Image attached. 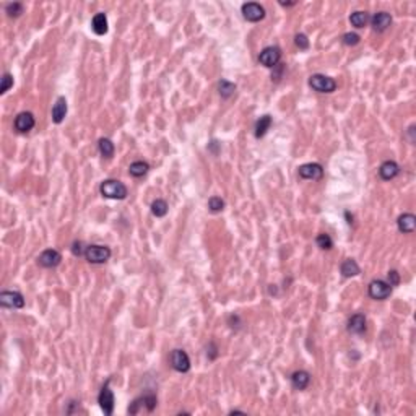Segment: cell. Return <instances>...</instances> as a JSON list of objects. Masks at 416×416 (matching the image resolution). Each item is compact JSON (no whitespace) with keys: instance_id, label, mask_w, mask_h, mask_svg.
Listing matches in <instances>:
<instances>
[{"instance_id":"21","label":"cell","mask_w":416,"mask_h":416,"mask_svg":"<svg viewBox=\"0 0 416 416\" xmlns=\"http://www.w3.org/2000/svg\"><path fill=\"white\" fill-rule=\"evenodd\" d=\"M340 272L345 278H351V276L359 275L361 270H359V265L356 263V260H353V258H346V260L341 263Z\"/></svg>"},{"instance_id":"9","label":"cell","mask_w":416,"mask_h":416,"mask_svg":"<svg viewBox=\"0 0 416 416\" xmlns=\"http://www.w3.org/2000/svg\"><path fill=\"white\" fill-rule=\"evenodd\" d=\"M243 16L247 21L257 23L265 18V8L257 2H247L243 5Z\"/></svg>"},{"instance_id":"26","label":"cell","mask_w":416,"mask_h":416,"mask_svg":"<svg viewBox=\"0 0 416 416\" xmlns=\"http://www.w3.org/2000/svg\"><path fill=\"white\" fill-rule=\"evenodd\" d=\"M167 203L163 198H156V200L152 203V213L156 216V218H161V216H166L167 213Z\"/></svg>"},{"instance_id":"18","label":"cell","mask_w":416,"mask_h":416,"mask_svg":"<svg viewBox=\"0 0 416 416\" xmlns=\"http://www.w3.org/2000/svg\"><path fill=\"white\" fill-rule=\"evenodd\" d=\"M348 332L354 335H361L366 330V317L363 314H354L348 321Z\"/></svg>"},{"instance_id":"16","label":"cell","mask_w":416,"mask_h":416,"mask_svg":"<svg viewBox=\"0 0 416 416\" xmlns=\"http://www.w3.org/2000/svg\"><path fill=\"white\" fill-rule=\"evenodd\" d=\"M397 226H399L400 233L412 234L416 228V216L412 213H403L402 216H399V220H397Z\"/></svg>"},{"instance_id":"31","label":"cell","mask_w":416,"mask_h":416,"mask_svg":"<svg viewBox=\"0 0 416 416\" xmlns=\"http://www.w3.org/2000/svg\"><path fill=\"white\" fill-rule=\"evenodd\" d=\"M294 44H296L301 51H307L309 49V39H307V36L303 34V33H299L294 36Z\"/></svg>"},{"instance_id":"2","label":"cell","mask_w":416,"mask_h":416,"mask_svg":"<svg viewBox=\"0 0 416 416\" xmlns=\"http://www.w3.org/2000/svg\"><path fill=\"white\" fill-rule=\"evenodd\" d=\"M156 403H158V400H156V397L153 394H148V395H143V397H138V399H135L134 402L130 403V407H129V415H138V413H142V412H147V413H152L153 410L156 408Z\"/></svg>"},{"instance_id":"37","label":"cell","mask_w":416,"mask_h":416,"mask_svg":"<svg viewBox=\"0 0 416 416\" xmlns=\"http://www.w3.org/2000/svg\"><path fill=\"white\" fill-rule=\"evenodd\" d=\"M296 2H280V5H283V7H291V5H294Z\"/></svg>"},{"instance_id":"13","label":"cell","mask_w":416,"mask_h":416,"mask_svg":"<svg viewBox=\"0 0 416 416\" xmlns=\"http://www.w3.org/2000/svg\"><path fill=\"white\" fill-rule=\"evenodd\" d=\"M34 124H36V120L31 112H20L15 117V129L20 132V134H26V132L33 130Z\"/></svg>"},{"instance_id":"17","label":"cell","mask_w":416,"mask_h":416,"mask_svg":"<svg viewBox=\"0 0 416 416\" xmlns=\"http://www.w3.org/2000/svg\"><path fill=\"white\" fill-rule=\"evenodd\" d=\"M65 116H67V99L60 96V98H57L56 104L52 106V122L62 124Z\"/></svg>"},{"instance_id":"8","label":"cell","mask_w":416,"mask_h":416,"mask_svg":"<svg viewBox=\"0 0 416 416\" xmlns=\"http://www.w3.org/2000/svg\"><path fill=\"white\" fill-rule=\"evenodd\" d=\"M0 304L8 309H21L25 306V298L18 291H2L0 293Z\"/></svg>"},{"instance_id":"20","label":"cell","mask_w":416,"mask_h":416,"mask_svg":"<svg viewBox=\"0 0 416 416\" xmlns=\"http://www.w3.org/2000/svg\"><path fill=\"white\" fill-rule=\"evenodd\" d=\"M91 29L98 36H104L107 33V18L104 13H96L91 21Z\"/></svg>"},{"instance_id":"7","label":"cell","mask_w":416,"mask_h":416,"mask_svg":"<svg viewBox=\"0 0 416 416\" xmlns=\"http://www.w3.org/2000/svg\"><path fill=\"white\" fill-rule=\"evenodd\" d=\"M98 403L101 410L104 412V415L111 416L114 412V403H116V399H114V394L112 390L109 389V381H107L104 385H102V389L99 392V397H98Z\"/></svg>"},{"instance_id":"23","label":"cell","mask_w":416,"mask_h":416,"mask_svg":"<svg viewBox=\"0 0 416 416\" xmlns=\"http://www.w3.org/2000/svg\"><path fill=\"white\" fill-rule=\"evenodd\" d=\"M148 171H150V165L145 161H135V163H132L129 167L130 176H134V177H143Z\"/></svg>"},{"instance_id":"35","label":"cell","mask_w":416,"mask_h":416,"mask_svg":"<svg viewBox=\"0 0 416 416\" xmlns=\"http://www.w3.org/2000/svg\"><path fill=\"white\" fill-rule=\"evenodd\" d=\"M85 250H86V247L83 249V244L82 243H74V246H72V252H74V255H85Z\"/></svg>"},{"instance_id":"33","label":"cell","mask_w":416,"mask_h":416,"mask_svg":"<svg viewBox=\"0 0 416 416\" xmlns=\"http://www.w3.org/2000/svg\"><path fill=\"white\" fill-rule=\"evenodd\" d=\"M11 86H13V77H11L10 74H3V77H2V86H0V93L5 94Z\"/></svg>"},{"instance_id":"19","label":"cell","mask_w":416,"mask_h":416,"mask_svg":"<svg viewBox=\"0 0 416 416\" xmlns=\"http://www.w3.org/2000/svg\"><path fill=\"white\" fill-rule=\"evenodd\" d=\"M291 384L296 390H304L311 384V374L307 371H296L291 376Z\"/></svg>"},{"instance_id":"5","label":"cell","mask_w":416,"mask_h":416,"mask_svg":"<svg viewBox=\"0 0 416 416\" xmlns=\"http://www.w3.org/2000/svg\"><path fill=\"white\" fill-rule=\"evenodd\" d=\"M281 60V51L276 46H268L258 54V62L267 69H275Z\"/></svg>"},{"instance_id":"38","label":"cell","mask_w":416,"mask_h":416,"mask_svg":"<svg viewBox=\"0 0 416 416\" xmlns=\"http://www.w3.org/2000/svg\"><path fill=\"white\" fill-rule=\"evenodd\" d=\"M345 216L348 218V223H349V225H351V223H353V215L349 216V212H346V213H345Z\"/></svg>"},{"instance_id":"28","label":"cell","mask_w":416,"mask_h":416,"mask_svg":"<svg viewBox=\"0 0 416 416\" xmlns=\"http://www.w3.org/2000/svg\"><path fill=\"white\" fill-rule=\"evenodd\" d=\"M208 210L212 213H220V212H223V210H225V200H223L221 197H212L208 200Z\"/></svg>"},{"instance_id":"12","label":"cell","mask_w":416,"mask_h":416,"mask_svg":"<svg viewBox=\"0 0 416 416\" xmlns=\"http://www.w3.org/2000/svg\"><path fill=\"white\" fill-rule=\"evenodd\" d=\"M60 260H62V255H60V252L56 250V249H46L43 254L38 257V263L44 268L57 267V265L60 263Z\"/></svg>"},{"instance_id":"11","label":"cell","mask_w":416,"mask_h":416,"mask_svg":"<svg viewBox=\"0 0 416 416\" xmlns=\"http://www.w3.org/2000/svg\"><path fill=\"white\" fill-rule=\"evenodd\" d=\"M299 177L309 179V180H319L324 176V167L319 163H307V165L299 166Z\"/></svg>"},{"instance_id":"15","label":"cell","mask_w":416,"mask_h":416,"mask_svg":"<svg viewBox=\"0 0 416 416\" xmlns=\"http://www.w3.org/2000/svg\"><path fill=\"white\" fill-rule=\"evenodd\" d=\"M399 172H400V166L392 160L384 161L381 167H379V176H381L384 180H392L394 177L399 176Z\"/></svg>"},{"instance_id":"34","label":"cell","mask_w":416,"mask_h":416,"mask_svg":"<svg viewBox=\"0 0 416 416\" xmlns=\"http://www.w3.org/2000/svg\"><path fill=\"white\" fill-rule=\"evenodd\" d=\"M387 283L394 288V286H399L400 285V273L397 272V270H390L387 273Z\"/></svg>"},{"instance_id":"29","label":"cell","mask_w":416,"mask_h":416,"mask_svg":"<svg viewBox=\"0 0 416 416\" xmlns=\"http://www.w3.org/2000/svg\"><path fill=\"white\" fill-rule=\"evenodd\" d=\"M23 10H25V7H23V3H20V2L8 3L7 7H5V11H7V15L10 18H18L23 13Z\"/></svg>"},{"instance_id":"25","label":"cell","mask_w":416,"mask_h":416,"mask_svg":"<svg viewBox=\"0 0 416 416\" xmlns=\"http://www.w3.org/2000/svg\"><path fill=\"white\" fill-rule=\"evenodd\" d=\"M367 21H369V16H367L366 11H354L349 16V23L354 26V28H364L367 25Z\"/></svg>"},{"instance_id":"4","label":"cell","mask_w":416,"mask_h":416,"mask_svg":"<svg viewBox=\"0 0 416 416\" xmlns=\"http://www.w3.org/2000/svg\"><path fill=\"white\" fill-rule=\"evenodd\" d=\"M309 86L312 89H316V91H319V93H333L336 89V82L332 77L316 74V75H311Z\"/></svg>"},{"instance_id":"27","label":"cell","mask_w":416,"mask_h":416,"mask_svg":"<svg viewBox=\"0 0 416 416\" xmlns=\"http://www.w3.org/2000/svg\"><path fill=\"white\" fill-rule=\"evenodd\" d=\"M218 91H220L221 98H230V96L234 94V91H236V85L231 83V82H228V80H221L218 83Z\"/></svg>"},{"instance_id":"3","label":"cell","mask_w":416,"mask_h":416,"mask_svg":"<svg viewBox=\"0 0 416 416\" xmlns=\"http://www.w3.org/2000/svg\"><path fill=\"white\" fill-rule=\"evenodd\" d=\"M111 249L106 246H98V244H93V246H88L86 250H85V258L89 263H104L111 258Z\"/></svg>"},{"instance_id":"24","label":"cell","mask_w":416,"mask_h":416,"mask_svg":"<svg viewBox=\"0 0 416 416\" xmlns=\"http://www.w3.org/2000/svg\"><path fill=\"white\" fill-rule=\"evenodd\" d=\"M98 147H99V153L104 156V158H112L114 152H116V147H114V143L109 140V138H101Z\"/></svg>"},{"instance_id":"1","label":"cell","mask_w":416,"mask_h":416,"mask_svg":"<svg viewBox=\"0 0 416 416\" xmlns=\"http://www.w3.org/2000/svg\"><path fill=\"white\" fill-rule=\"evenodd\" d=\"M99 192L102 197L112 198V200H124L127 197V187H125L120 180L107 179L104 182H101Z\"/></svg>"},{"instance_id":"36","label":"cell","mask_w":416,"mask_h":416,"mask_svg":"<svg viewBox=\"0 0 416 416\" xmlns=\"http://www.w3.org/2000/svg\"><path fill=\"white\" fill-rule=\"evenodd\" d=\"M208 147H210V150H212V152H213L215 155H218V147H220V143H218V142L213 140L212 143L208 145Z\"/></svg>"},{"instance_id":"6","label":"cell","mask_w":416,"mask_h":416,"mask_svg":"<svg viewBox=\"0 0 416 416\" xmlns=\"http://www.w3.org/2000/svg\"><path fill=\"white\" fill-rule=\"evenodd\" d=\"M367 293L372 299L384 301L392 294V286L384 280H372L369 283V288H367Z\"/></svg>"},{"instance_id":"10","label":"cell","mask_w":416,"mask_h":416,"mask_svg":"<svg viewBox=\"0 0 416 416\" xmlns=\"http://www.w3.org/2000/svg\"><path fill=\"white\" fill-rule=\"evenodd\" d=\"M171 366L177 372H187L190 369V358L184 349H174L171 353Z\"/></svg>"},{"instance_id":"30","label":"cell","mask_w":416,"mask_h":416,"mask_svg":"<svg viewBox=\"0 0 416 416\" xmlns=\"http://www.w3.org/2000/svg\"><path fill=\"white\" fill-rule=\"evenodd\" d=\"M316 243H317V246L321 247L322 250H330L332 247H333V241H332V238L329 236V234H325V233L319 234L317 239H316Z\"/></svg>"},{"instance_id":"32","label":"cell","mask_w":416,"mask_h":416,"mask_svg":"<svg viewBox=\"0 0 416 416\" xmlns=\"http://www.w3.org/2000/svg\"><path fill=\"white\" fill-rule=\"evenodd\" d=\"M359 39H361L359 34H356V33H346V34H343V38H341L345 46H356L359 43Z\"/></svg>"},{"instance_id":"14","label":"cell","mask_w":416,"mask_h":416,"mask_svg":"<svg viewBox=\"0 0 416 416\" xmlns=\"http://www.w3.org/2000/svg\"><path fill=\"white\" fill-rule=\"evenodd\" d=\"M390 25H392V16H390V13H387V11H377V13L371 18V26L374 31H377V33L385 31Z\"/></svg>"},{"instance_id":"22","label":"cell","mask_w":416,"mask_h":416,"mask_svg":"<svg viewBox=\"0 0 416 416\" xmlns=\"http://www.w3.org/2000/svg\"><path fill=\"white\" fill-rule=\"evenodd\" d=\"M270 127H272V117L270 116H262L260 119L257 120V124H255V137L257 138H262L265 137V134L270 130Z\"/></svg>"}]
</instances>
